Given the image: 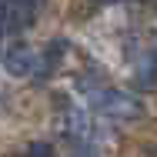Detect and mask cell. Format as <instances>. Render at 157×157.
<instances>
[{
    "instance_id": "8992f818",
    "label": "cell",
    "mask_w": 157,
    "mask_h": 157,
    "mask_svg": "<svg viewBox=\"0 0 157 157\" xmlns=\"http://www.w3.org/2000/svg\"><path fill=\"white\" fill-rule=\"evenodd\" d=\"M27 157H50V147H47L44 140H33L30 151H27Z\"/></svg>"
},
{
    "instance_id": "52a82bcc",
    "label": "cell",
    "mask_w": 157,
    "mask_h": 157,
    "mask_svg": "<svg viewBox=\"0 0 157 157\" xmlns=\"http://www.w3.org/2000/svg\"><path fill=\"white\" fill-rule=\"evenodd\" d=\"M10 30V24H7V0H0V37Z\"/></svg>"
},
{
    "instance_id": "7a4b0ae2",
    "label": "cell",
    "mask_w": 157,
    "mask_h": 157,
    "mask_svg": "<svg viewBox=\"0 0 157 157\" xmlns=\"http://www.w3.org/2000/svg\"><path fill=\"white\" fill-rule=\"evenodd\" d=\"M57 127H60L63 137H67V140H74V144H90V140H94V124H90L87 110H84V107H77V104H70V100H60Z\"/></svg>"
},
{
    "instance_id": "6da1fadb",
    "label": "cell",
    "mask_w": 157,
    "mask_h": 157,
    "mask_svg": "<svg viewBox=\"0 0 157 157\" xmlns=\"http://www.w3.org/2000/svg\"><path fill=\"white\" fill-rule=\"evenodd\" d=\"M90 107L100 117H114V121H140L144 117V104L140 97L117 90V87H100L90 94Z\"/></svg>"
},
{
    "instance_id": "277c9868",
    "label": "cell",
    "mask_w": 157,
    "mask_h": 157,
    "mask_svg": "<svg viewBox=\"0 0 157 157\" xmlns=\"http://www.w3.org/2000/svg\"><path fill=\"white\" fill-rule=\"evenodd\" d=\"M40 10H44V0H7V24H10V30L33 27Z\"/></svg>"
},
{
    "instance_id": "3957f363",
    "label": "cell",
    "mask_w": 157,
    "mask_h": 157,
    "mask_svg": "<svg viewBox=\"0 0 157 157\" xmlns=\"http://www.w3.org/2000/svg\"><path fill=\"white\" fill-rule=\"evenodd\" d=\"M44 67V54H37L30 44H13L3 54V70L10 77H37Z\"/></svg>"
},
{
    "instance_id": "ba28073f",
    "label": "cell",
    "mask_w": 157,
    "mask_h": 157,
    "mask_svg": "<svg viewBox=\"0 0 157 157\" xmlns=\"http://www.w3.org/2000/svg\"><path fill=\"white\" fill-rule=\"evenodd\" d=\"M104 3H124V0H104Z\"/></svg>"
},
{
    "instance_id": "5b68a950",
    "label": "cell",
    "mask_w": 157,
    "mask_h": 157,
    "mask_svg": "<svg viewBox=\"0 0 157 157\" xmlns=\"http://www.w3.org/2000/svg\"><path fill=\"white\" fill-rule=\"evenodd\" d=\"M137 80H140L144 87H157V63H151V60H147L140 70H137Z\"/></svg>"
}]
</instances>
